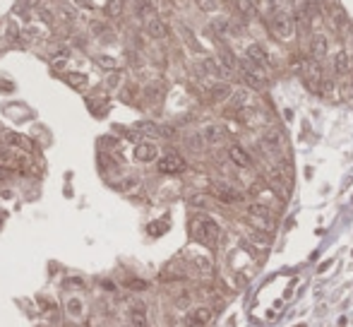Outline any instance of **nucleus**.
<instances>
[{
  "label": "nucleus",
  "instance_id": "4",
  "mask_svg": "<svg viewBox=\"0 0 353 327\" xmlns=\"http://www.w3.org/2000/svg\"><path fill=\"white\" fill-rule=\"evenodd\" d=\"M269 27L274 29V34L281 39H289L291 34H293V19H291V15L286 12V10L276 8L269 15Z\"/></svg>",
  "mask_w": 353,
  "mask_h": 327
},
{
  "label": "nucleus",
  "instance_id": "13",
  "mask_svg": "<svg viewBox=\"0 0 353 327\" xmlns=\"http://www.w3.org/2000/svg\"><path fill=\"white\" fill-rule=\"evenodd\" d=\"M202 135H204V140H207L209 145H221V142L226 140V127H221V125H207Z\"/></svg>",
  "mask_w": 353,
  "mask_h": 327
},
{
  "label": "nucleus",
  "instance_id": "17",
  "mask_svg": "<svg viewBox=\"0 0 353 327\" xmlns=\"http://www.w3.org/2000/svg\"><path fill=\"white\" fill-rule=\"evenodd\" d=\"M233 5L245 19L257 15V0H233Z\"/></svg>",
  "mask_w": 353,
  "mask_h": 327
},
{
  "label": "nucleus",
  "instance_id": "15",
  "mask_svg": "<svg viewBox=\"0 0 353 327\" xmlns=\"http://www.w3.org/2000/svg\"><path fill=\"white\" fill-rule=\"evenodd\" d=\"M248 58H250L253 63L262 65V68H264V65H269V53H267L260 44H250V46H248Z\"/></svg>",
  "mask_w": 353,
  "mask_h": 327
},
{
  "label": "nucleus",
  "instance_id": "3",
  "mask_svg": "<svg viewBox=\"0 0 353 327\" xmlns=\"http://www.w3.org/2000/svg\"><path fill=\"white\" fill-rule=\"evenodd\" d=\"M238 68H240V73H243V80L253 87V89H264L267 87V73H264L262 65L253 63L250 58H243L240 63H238Z\"/></svg>",
  "mask_w": 353,
  "mask_h": 327
},
{
  "label": "nucleus",
  "instance_id": "21",
  "mask_svg": "<svg viewBox=\"0 0 353 327\" xmlns=\"http://www.w3.org/2000/svg\"><path fill=\"white\" fill-rule=\"evenodd\" d=\"M202 68H204L209 75H214V77H221L224 73H228V70H224V68H221V63H219V60H214V58H204V60H202Z\"/></svg>",
  "mask_w": 353,
  "mask_h": 327
},
{
  "label": "nucleus",
  "instance_id": "27",
  "mask_svg": "<svg viewBox=\"0 0 353 327\" xmlns=\"http://www.w3.org/2000/svg\"><path fill=\"white\" fill-rule=\"evenodd\" d=\"M106 12H109L111 17L120 15V12H123V0H111V3H109V8H106Z\"/></svg>",
  "mask_w": 353,
  "mask_h": 327
},
{
  "label": "nucleus",
  "instance_id": "32",
  "mask_svg": "<svg viewBox=\"0 0 353 327\" xmlns=\"http://www.w3.org/2000/svg\"><path fill=\"white\" fill-rule=\"evenodd\" d=\"M65 63H67V55H58V58H53V68H65Z\"/></svg>",
  "mask_w": 353,
  "mask_h": 327
},
{
  "label": "nucleus",
  "instance_id": "2",
  "mask_svg": "<svg viewBox=\"0 0 353 327\" xmlns=\"http://www.w3.org/2000/svg\"><path fill=\"white\" fill-rule=\"evenodd\" d=\"M245 214L248 219L253 221V226L257 231H264V234H274V228H276V221H274L272 212L264 207V205H250V207L245 209Z\"/></svg>",
  "mask_w": 353,
  "mask_h": 327
},
{
  "label": "nucleus",
  "instance_id": "5",
  "mask_svg": "<svg viewBox=\"0 0 353 327\" xmlns=\"http://www.w3.org/2000/svg\"><path fill=\"white\" fill-rule=\"evenodd\" d=\"M156 169H159V173L175 176V173L185 171V169H188V164H185V159L178 156V154H166V156H161V159L156 161Z\"/></svg>",
  "mask_w": 353,
  "mask_h": 327
},
{
  "label": "nucleus",
  "instance_id": "18",
  "mask_svg": "<svg viewBox=\"0 0 353 327\" xmlns=\"http://www.w3.org/2000/svg\"><path fill=\"white\" fill-rule=\"evenodd\" d=\"M351 70V60H348V55L341 51V53H336L334 55V73L336 75H346Z\"/></svg>",
  "mask_w": 353,
  "mask_h": 327
},
{
  "label": "nucleus",
  "instance_id": "14",
  "mask_svg": "<svg viewBox=\"0 0 353 327\" xmlns=\"http://www.w3.org/2000/svg\"><path fill=\"white\" fill-rule=\"evenodd\" d=\"M147 34L152 39H163L168 34V27H166V22H161L159 17H152V19H147Z\"/></svg>",
  "mask_w": 353,
  "mask_h": 327
},
{
  "label": "nucleus",
  "instance_id": "9",
  "mask_svg": "<svg viewBox=\"0 0 353 327\" xmlns=\"http://www.w3.org/2000/svg\"><path fill=\"white\" fill-rule=\"evenodd\" d=\"M228 159H231L235 166H240V169H248V166L253 164L250 154H248L240 145H231V147H228Z\"/></svg>",
  "mask_w": 353,
  "mask_h": 327
},
{
  "label": "nucleus",
  "instance_id": "25",
  "mask_svg": "<svg viewBox=\"0 0 353 327\" xmlns=\"http://www.w3.org/2000/svg\"><path fill=\"white\" fill-rule=\"evenodd\" d=\"M5 142H8V145H12V147H19V149H29V147H31L27 137L17 135V133H10V135L5 137Z\"/></svg>",
  "mask_w": 353,
  "mask_h": 327
},
{
  "label": "nucleus",
  "instance_id": "34",
  "mask_svg": "<svg viewBox=\"0 0 353 327\" xmlns=\"http://www.w3.org/2000/svg\"><path fill=\"white\" fill-rule=\"evenodd\" d=\"M267 3H269V5L276 10V8H284V3H286V0H267Z\"/></svg>",
  "mask_w": 353,
  "mask_h": 327
},
{
  "label": "nucleus",
  "instance_id": "16",
  "mask_svg": "<svg viewBox=\"0 0 353 327\" xmlns=\"http://www.w3.org/2000/svg\"><path fill=\"white\" fill-rule=\"evenodd\" d=\"M262 147L267 149V152H272V154H276L281 149V135L276 133V130H267L262 135Z\"/></svg>",
  "mask_w": 353,
  "mask_h": 327
},
{
  "label": "nucleus",
  "instance_id": "11",
  "mask_svg": "<svg viewBox=\"0 0 353 327\" xmlns=\"http://www.w3.org/2000/svg\"><path fill=\"white\" fill-rule=\"evenodd\" d=\"M156 145H152V142H142V145H137L135 147V159L137 161H154L156 159Z\"/></svg>",
  "mask_w": 353,
  "mask_h": 327
},
{
  "label": "nucleus",
  "instance_id": "36",
  "mask_svg": "<svg viewBox=\"0 0 353 327\" xmlns=\"http://www.w3.org/2000/svg\"><path fill=\"white\" fill-rule=\"evenodd\" d=\"M77 327H89V325H77Z\"/></svg>",
  "mask_w": 353,
  "mask_h": 327
},
{
  "label": "nucleus",
  "instance_id": "19",
  "mask_svg": "<svg viewBox=\"0 0 353 327\" xmlns=\"http://www.w3.org/2000/svg\"><path fill=\"white\" fill-rule=\"evenodd\" d=\"M231 94H233V89H231L228 84H224V82H219V84L211 87V99L214 101H224V99H228Z\"/></svg>",
  "mask_w": 353,
  "mask_h": 327
},
{
  "label": "nucleus",
  "instance_id": "22",
  "mask_svg": "<svg viewBox=\"0 0 353 327\" xmlns=\"http://www.w3.org/2000/svg\"><path fill=\"white\" fill-rule=\"evenodd\" d=\"M65 82H67L70 87H75V89H84V87H87V75L67 73V75H65Z\"/></svg>",
  "mask_w": 353,
  "mask_h": 327
},
{
  "label": "nucleus",
  "instance_id": "24",
  "mask_svg": "<svg viewBox=\"0 0 353 327\" xmlns=\"http://www.w3.org/2000/svg\"><path fill=\"white\" fill-rule=\"evenodd\" d=\"M240 120H243L245 125H257V123H260V111L243 109V111H240Z\"/></svg>",
  "mask_w": 353,
  "mask_h": 327
},
{
  "label": "nucleus",
  "instance_id": "28",
  "mask_svg": "<svg viewBox=\"0 0 353 327\" xmlns=\"http://www.w3.org/2000/svg\"><path fill=\"white\" fill-rule=\"evenodd\" d=\"M96 63H99L101 68H106V70H116V68H118V63L113 60V58H109V55H99V58H96Z\"/></svg>",
  "mask_w": 353,
  "mask_h": 327
},
{
  "label": "nucleus",
  "instance_id": "29",
  "mask_svg": "<svg viewBox=\"0 0 353 327\" xmlns=\"http://www.w3.org/2000/svg\"><path fill=\"white\" fill-rule=\"evenodd\" d=\"M231 96H233V106H245L248 99H250L248 91H235V94H231Z\"/></svg>",
  "mask_w": 353,
  "mask_h": 327
},
{
  "label": "nucleus",
  "instance_id": "30",
  "mask_svg": "<svg viewBox=\"0 0 353 327\" xmlns=\"http://www.w3.org/2000/svg\"><path fill=\"white\" fill-rule=\"evenodd\" d=\"M197 267H199V272L211 274V265H209V260H202V257H199V260H197Z\"/></svg>",
  "mask_w": 353,
  "mask_h": 327
},
{
  "label": "nucleus",
  "instance_id": "12",
  "mask_svg": "<svg viewBox=\"0 0 353 327\" xmlns=\"http://www.w3.org/2000/svg\"><path fill=\"white\" fill-rule=\"evenodd\" d=\"M130 325L132 327H149L147 325V308L142 301H137L132 310H130Z\"/></svg>",
  "mask_w": 353,
  "mask_h": 327
},
{
  "label": "nucleus",
  "instance_id": "20",
  "mask_svg": "<svg viewBox=\"0 0 353 327\" xmlns=\"http://www.w3.org/2000/svg\"><path fill=\"white\" fill-rule=\"evenodd\" d=\"M315 94H320V96H325V99H329L332 94H334V82L329 80V77H320V82H317V91Z\"/></svg>",
  "mask_w": 353,
  "mask_h": 327
},
{
  "label": "nucleus",
  "instance_id": "26",
  "mask_svg": "<svg viewBox=\"0 0 353 327\" xmlns=\"http://www.w3.org/2000/svg\"><path fill=\"white\" fill-rule=\"evenodd\" d=\"M137 133H142V135H161V127H156L154 123H139Z\"/></svg>",
  "mask_w": 353,
  "mask_h": 327
},
{
  "label": "nucleus",
  "instance_id": "31",
  "mask_svg": "<svg viewBox=\"0 0 353 327\" xmlns=\"http://www.w3.org/2000/svg\"><path fill=\"white\" fill-rule=\"evenodd\" d=\"M219 0H202V10H217Z\"/></svg>",
  "mask_w": 353,
  "mask_h": 327
},
{
  "label": "nucleus",
  "instance_id": "1",
  "mask_svg": "<svg viewBox=\"0 0 353 327\" xmlns=\"http://www.w3.org/2000/svg\"><path fill=\"white\" fill-rule=\"evenodd\" d=\"M190 231H192V238L197 243L207 245V248H214L219 241V224L211 217H207V214H199V217L192 219Z\"/></svg>",
  "mask_w": 353,
  "mask_h": 327
},
{
  "label": "nucleus",
  "instance_id": "23",
  "mask_svg": "<svg viewBox=\"0 0 353 327\" xmlns=\"http://www.w3.org/2000/svg\"><path fill=\"white\" fill-rule=\"evenodd\" d=\"M65 308H67V315H70V318L77 320L82 313H84V303H82V299H77V296H75V299L67 301V306H65Z\"/></svg>",
  "mask_w": 353,
  "mask_h": 327
},
{
  "label": "nucleus",
  "instance_id": "6",
  "mask_svg": "<svg viewBox=\"0 0 353 327\" xmlns=\"http://www.w3.org/2000/svg\"><path fill=\"white\" fill-rule=\"evenodd\" d=\"M211 195H214L217 200L226 202V205H233V202H240V200H243V195L235 190V188L226 185V183H214V185H211Z\"/></svg>",
  "mask_w": 353,
  "mask_h": 327
},
{
  "label": "nucleus",
  "instance_id": "33",
  "mask_svg": "<svg viewBox=\"0 0 353 327\" xmlns=\"http://www.w3.org/2000/svg\"><path fill=\"white\" fill-rule=\"evenodd\" d=\"M127 286H130V289H147V282H142V279H132Z\"/></svg>",
  "mask_w": 353,
  "mask_h": 327
},
{
  "label": "nucleus",
  "instance_id": "10",
  "mask_svg": "<svg viewBox=\"0 0 353 327\" xmlns=\"http://www.w3.org/2000/svg\"><path fill=\"white\" fill-rule=\"evenodd\" d=\"M325 55H327V39L322 37V34H317V37H312V41H310V58L317 60V63H322Z\"/></svg>",
  "mask_w": 353,
  "mask_h": 327
},
{
  "label": "nucleus",
  "instance_id": "8",
  "mask_svg": "<svg viewBox=\"0 0 353 327\" xmlns=\"http://www.w3.org/2000/svg\"><path fill=\"white\" fill-rule=\"evenodd\" d=\"M211 318H214V310L207 308V306H199V308H195L190 315H188L185 322H188L190 327H204V325L211 322Z\"/></svg>",
  "mask_w": 353,
  "mask_h": 327
},
{
  "label": "nucleus",
  "instance_id": "7",
  "mask_svg": "<svg viewBox=\"0 0 353 327\" xmlns=\"http://www.w3.org/2000/svg\"><path fill=\"white\" fill-rule=\"evenodd\" d=\"M269 183H272L274 188H276V192H281L284 198L289 195L291 181H289V176H286V171H281V166H274V169H269Z\"/></svg>",
  "mask_w": 353,
  "mask_h": 327
},
{
  "label": "nucleus",
  "instance_id": "35",
  "mask_svg": "<svg viewBox=\"0 0 353 327\" xmlns=\"http://www.w3.org/2000/svg\"><path fill=\"white\" fill-rule=\"evenodd\" d=\"M77 5H82V8H87V10H91L94 5H91L89 0H77Z\"/></svg>",
  "mask_w": 353,
  "mask_h": 327
}]
</instances>
